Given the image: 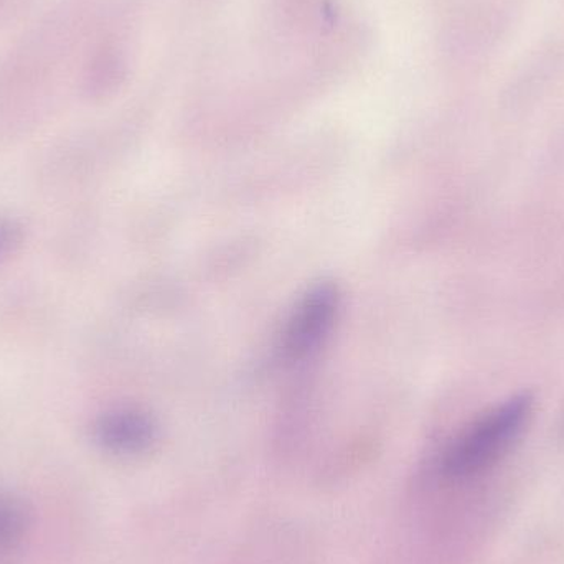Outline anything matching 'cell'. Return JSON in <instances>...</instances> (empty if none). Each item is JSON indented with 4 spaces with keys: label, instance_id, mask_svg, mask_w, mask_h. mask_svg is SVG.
I'll list each match as a JSON object with an SVG mask.
<instances>
[{
    "label": "cell",
    "instance_id": "cell-1",
    "mask_svg": "<svg viewBox=\"0 0 564 564\" xmlns=\"http://www.w3.org/2000/svg\"><path fill=\"white\" fill-rule=\"evenodd\" d=\"M532 404L529 394H519L474 421L444 449L437 466L441 476L460 482L496 466L525 430Z\"/></svg>",
    "mask_w": 564,
    "mask_h": 564
},
{
    "label": "cell",
    "instance_id": "cell-2",
    "mask_svg": "<svg viewBox=\"0 0 564 564\" xmlns=\"http://www.w3.org/2000/svg\"><path fill=\"white\" fill-rule=\"evenodd\" d=\"M341 297L332 282L312 285L289 314L282 328L281 351L288 361H302L317 354L334 330Z\"/></svg>",
    "mask_w": 564,
    "mask_h": 564
},
{
    "label": "cell",
    "instance_id": "cell-3",
    "mask_svg": "<svg viewBox=\"0 0 564 564\" xmlns=\"http://www.w3.org/2000/svg\"><path fill=\"white\" fill-rule=\"evenodd\" d=\"M95 433L105 449L121 456L144 453L158 440V426L152 417L134 408L109 411L99 417Z\"/></svg>",
    "mask_w": 564,
    "mask_h": 564
},
{
    "label": "cell",
    "instance_id": "cell-4",
    "mask_svg": "<svg viewBox=\"0 0 564 564\" xmlns=\"http://www.w3.org/2000/svg\"><path fill=\"white\" fill-rule=\"evenodd\" d=\"M26 513L19 500L0 494V552L13 549L25 535Z\"/></svg>",
    "mask_w": 564,
    "mask_h": 564
},
{
    "label": "cell",
    "instance_id": "cell-5",
    "mask_svg": "<svg viewBox=\"0 0 564 564\" xmlns=\"http://www.w3.org/2000/svg\"><path fill=\"white\" fill-rule=\"evenodd\" d=\"M17 241H19V228L13 221L0 218V260L10 253Z\"/></svg>",
    "mask_w": 564,
    "mask_h": 564
}]
</instances>
